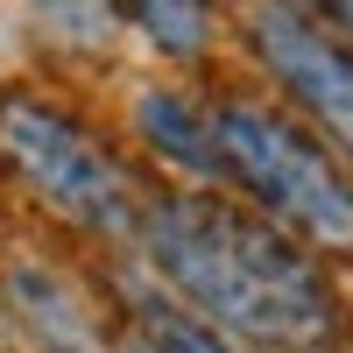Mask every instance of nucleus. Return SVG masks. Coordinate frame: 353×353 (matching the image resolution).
<instances>
[{
  "label": "nucleus",
  "mask_w": 353,
  "mask_h": 353,
  "mask_svg": "<svg viewBox=\"0 0 353 353\" xmlns=\"http://www.w3.org/2000/svg\"><path fill=\"white\" fill-rule=\"evenodd\" d=\"M241 36L290 113L353 170V36L325 8H254Z\"/></svg>",
  "instance_id": "4"
},
{
  "label": "nucleus",
  "mask_w": 353,
  "mask_h": 353,
  "mask_svg": "<svg viewBox=\"0 0 353 353\" xmlns=\"http://www.w3.org/2000/svg\"><path fill=\"white\" fill-rule=\"evenodd\" d=\"M134 134L149 141L163 163L198 176V191L226 184L219 176V149H212V121H205V106L191 92H176V85H141L134 92Z\"/></svg>",
  "instance_id": "5"
},
{
  "label": "nucleus",
  "mask_w": 353,
  "mask_h": 353,
  "mask_svg": "<svg viewBox=\"0 0 353 353\" xmlns=\"http://www.w3.org/2000/svg\"><path fill=\"white\" fill-rule=\"evenodd\" d=\"M325 14H332V21L346 28V36H353V0H339V8H325Z\"/></svg>",
  "instance_id": "9"
},
{
  "label": "nucleus",
  "mask_w": 353,
  "mask_h": 353,
  "mask_svg": "<svg viewBox=\"0 0 353 353\" xmlns=\"http://www.w3.org/2000/svg\"><path fill=\"white\" fill-rule=\"evenodd\" d=\"M121 353H128V346H121Z\"/></svg>",
  "instance_id": "10"
},
{
  "label": "nucleus",
  "mask_w": 353,
  "mask_h": 353,
  "mask_svg": "<svg viewBox=\"0 0 353 353\" xmlns=\"http://www.w3.org/2000/svg\"><path fill=\"white\" fill-rule=\"evenodd\" d=\"M219 176L248 198V212L283 226L318 261H353V170L318 141L290 106L233 85L205 106Z\"/></svg>",
  "instance_id": "2"
},
{
  "label": "nucleus",
  "mask_w": 353,
  "mask_h": 353,
  "mask_svg": "<svg viewBox=\"0 0 353 353\" xmlns=\"http://www.w3.org/2000/svg\"><path fill=\"white\" fill-rule=\"evenodd\" d=\"M128 21L170 57H198L212 43V8H191V0H141V8H128Z\"/></svg>",
  "instance_id": "8"
},
{
  "label": "nucleus",
  "mask_w": 353,
  "mask_h": 353,
  "mask_svg": "<svg viewBox=\"0 0 353 353\" xmlns=\"http://www.w3.org/2000/svg\"><path fill=\"white\" fill-rule=\"evenodd\" d=\"M134 248L198 325L241 353H346L353 339L332 269L226 191H149Z\"/></svg>",
  "instance_id": "1"
},
{
  "label": "nucleus",
  "mask_w": 353,
  "mask_h": 353,
  "mask_svg": "<svg viewBox=\"0 0 353 353\" xmlns=\"http://www.w3.org/2000/svg\"><path fill=\"white\" fill-rule=\"evenodd\" d=\"M0 163L21 176V191L92 241H134L149 212V184L50 92H0Z\"/></svg>",
  "instance_id": "3"
},
{
  "label": "nucleus",
  "mask_w": 353,
  "mask_h": 353,
  "mask_svg": "<svg viewBox=\"0 0 353 353\" xmlns=\"http://www.w3.org/2000/svg\"><path fill=\"white\" fill-rule=\"evenodd\" d=\"M121 346H128V353H241V346H226L212 325H198L176 297H134Z\"/></svg>",
  "instance_id": "7"
},
{
  "label": "nucleus",
  "mask_w": 353,
  "mask_h": 353,
  "mask_svg": "<svg viewBox=\"0 0 353 353\" xmlns=\"http://www.w3.org/2000/svg\"><path fill=\"white\" fill-rule=\"evenodd\" d=\"M14 311L28 318V339H36L43 353H121L99 325H92V311H85V297L64 283V276H50V269H14Z\"/></svg>",
  "instance_id": "6"
}]
</instances>
